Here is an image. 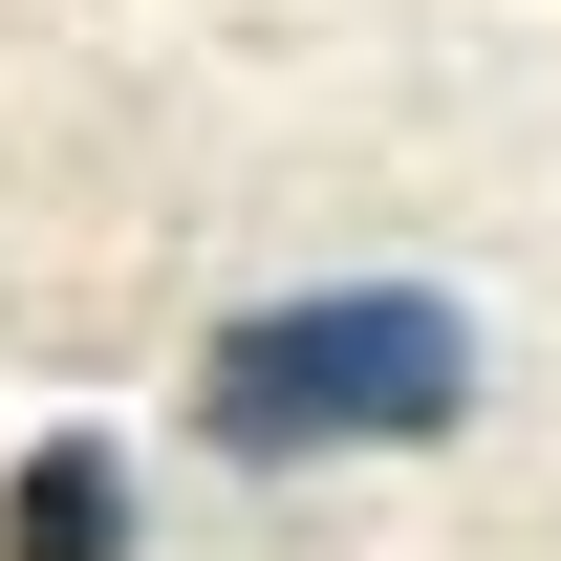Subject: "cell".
Instances as JSON below:
<instances>
[{"label":"cell","mask_w":561,"mask_h":561,"mask_svg":"<svg viewBox=\"0 0 561 561\" xmlns=\"http://www.w3.org/2000/svg\"><path fill=\"white\" fill-rule=\"evenodd\" d=\"M454 411H476V324H454L432 280L260 302V324H216V367H195V432L238 454V476H302V454H432Z\"/></svg>","instance_id":"1"},{"label":"cell","mask_w":561,"mask_h":561,"mask_svg":"<svg viewBox=\"0 0 561 561\" xmlns=\"http://www.w3.org/2000/svg\"><path fill=\"white\" fill-rule=\"evenodd\" d=\"M0 561H130V454L108 432H44L0 476Z\"/></svg>","instance_id":"2"}]
</instances>
